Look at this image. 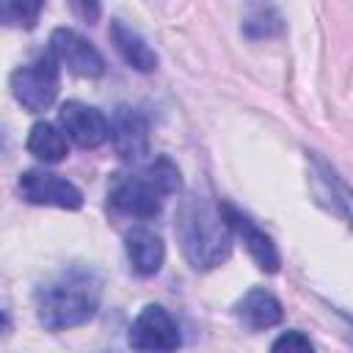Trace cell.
<instances>
[{"instance_id": "cell-1", "label": "cell", "mask_w": 353, "mask_h": 353, "mask_svg": "<svg viewBox=\"0 0 353 353\" xmlns=\"http://www.w3.org/2000/svg\"><path fill=\"white\" fill-rule=\"evenodd\" d=\"M102 279L91 268H66L36 290V317L47 331H66L94 320Z\"/></svg>"}, {"instance_id": "cell-2", "label": "cell", "mask_w": 353, "mask_h": 353, "mask_svg": "<svg viewBox=\"0 0 353 353\" xmlns=\"http://www.w3.org/2000/svg\"><path fill=\"white\" fill-rule=\"evenodd\" d=\"M174 232L179 240V248L190 268L210 270L229 259L232 251V232L215 204H210L201 196L182 199L174 221Z\"/></svg>"}, {"instance_id": "cell-3", "label": "cell", "mask_w": 353, "mask_h": 353, "mask_svg": "<svg viewBox=\"0 0 353 353\" xmlns=\"http://www.w3.org/2000/svg\"><path fill=\"white\" fill-rule=\"evenodd\" d=\"M182 176L171 157L160 154L143 163L138 171L116 174L108 188V201L116 212L132 218H152L163 210V201L179 193Z\"/></svg>"}, {"instance_id": "cell-4", "label": "cell", "mask_w": 353, "mask_h": 353, "mask_svg": "<svg viewBox=\"0 0 353 353\" xmlns=\"http://www.w3.org/2000/svg\"><path fill=\"white\" fill-rule=\"evenodd\" d=\"M58 88H61V66L50 52H41L36 61L11 72V94L30 113L47 110L55 102Z\"/></svg>"}, {"instance_id": "cell-5", "label": "cell", "mask_w": 353, "mask_h": 353, "mask_svg": "<svg viewBox=\"0 0 353 353\" xmlns=\"http://www.w3.org/2000/svg\"><path fill=\"white\" fill-rule=\"evenodd\" d=\"M127 342L135 353H176L182 334L176 320L160 303H146L130 325Z\"/></svg>"}, {"instance_id": "cell-6", "label": "cell", "mask_w": 353, "mask_h": 353, "mask_svg": "<svg viewBox=\"0 0 353 353\" xmlns=\"http://www.w3.org/2000/svg\"><path fill=\"white\" fill-rule=\"evenodd\" d=\"M17 188L25 201L39 207H61V210H80L83 193L77 185L63 179L61 174L44 171V168H28L19 174Z\"/></svg>"}, {"instance_id": "cell-7", "label": "cell", "mask_w": 353, "mask_h": 353, "mask_svg": "<svg viewBox=\"0 0 353 353\" xmlns=\"http://www.w3.org/2000/svg\"><path fill=\"white\" fill-rule=\"evenodd\" d=\"M47 52L58 61V66H66L77 77H99V74H105L102 52L72 28H55L52 36H50V50Z\"/></svg>"}, {"instance_id": "cell-8", "label": "cell", "mask_w": 353, "mask_h": 353, "mask_svg": "<svg viewBox=\"0 0 353 353\" xmlns=\"http://www.w3.org/2000/svg\"><path fill=\"white\" fill-rule=\"evenodd\" d=\"M218 210H221V215H223L229 232L243 240V245L248 248V254H251V259L256 262V268L265 270V273H276L279 265H281V256H279V251H276L270 234H265V229H259L243 210H237V207L229 204V201H221Z\"/></svg>"}, {"instance_id": "cell-9", "label": "cell", "mask_w": 353, "mask_h": 353, "mask_svg": "<svg viewBox=\"0 0 353 353\" xmlns=\"http://www.w3.org/2000/svg\"><path fill=\"white\" fill-rule=\"evenodd\" d=\"M58 124H61V132L66 138H72L80 149H97L110 138L108 119L97 108L77 102V99H69L61 105Z\"/></svg>"}, {"instance_id": "cell-10", "label": "cell", "mask_w": 353, "mask_h": 353, "mask_svg": "<svg viewBox=\"0 0 353 353\" xmlns=\"http://www.w3.org/2000/svg\"><path fill=\"white\" fill-rule=\"evenodd\" d=\"M110 127V143L121 160H143L149 154V121L141 110L130 105H119L113 113Z\"/></svg>"}, {"instance_id": "cell-11", "label": "cell", "mask_w": 353, "mask_h": 353, "mask_svg": "<svg viewBox=\"0 0 353 353\" xmlns=\"http://www.w3.org/2000/svg\"><path fill=\"white\" fill-rule=\"evenodd\" d=\"M234 317L248 331H265V328H273L284 320V309H281V301L273 292H268L262 287H254L234 303Z\"/></svg>"}, {"instance_id": "cell-12", "label": "cell", "mask_w": 353, "mask_h": 353, "mask_svg": "<svg viewBox=\"0 0 353 353\" xmlns=\"http://www.w3.org/2000/svg\"><path fill=\"white\" fill-rule=\"evenodd\" d=\"M124 251H127V259L138 276H154L165 259V245H163L160 234H154L146 226H135L127 232Z\"/></svg>"}, {"instance_id": "cell-13", "label": "cell", "mask_w": 353, "mask_h": 353, "mask_svg": "<svg viewBox=\"0 0 353 353\" xmlns=\"http://www.w3.org/2000/svg\"><path fill=\"white\" fill-rule=\"evenodd\" d=\"M108 33H110V41H113L116 52L124 58L127 66H132V69H138V72H154V69H157V55H154V50H152V47L143 41V36H141L138 30H132L127 22L113 19Z\"/></svg>"}, {"instance_id": "cell-14", "label": "cell", "mask_w": 353, "mask_h": 353, "mask_svg": "<svg viewBox=\"0 0 353 353\" xmlns=\"http://www.w3.org/2000/svg\"><path fill=\"white\" fill-rule=\"evenodd\" d=\"M28 152L41 163H61L69 154V141L61 132V127L50 121H36L28 135Z\"/></svg>"}, {"instance_id": "cell-15", "label": "cell", "mask_w": 353, "mask_h": 353, "mask_svg": "<svg viewBox=\"0 0 353 353\" xmlns=\"http://www.w3.org/2000/svg\"><path fill=\"white\" fill-rule=\"evenodd\" d=\"M41 11H44L41 0H0V25L30 30L36 28Z\"/></svg>"}, {"instance_id": "cell-16", "label": "cell", "mask_w": 353, "mask_h": 353, "mask_svg": "<svg viewBox=\"0 0 353 353\" xmlns=\"http://www.w3.org/2000/svg\"><path fill=\"white\" fill-rule=\"evenodd\" d=\"M284 30V19L273 6H254L243 19V33L251 39H268Z\"/></svg>"}, {"instance_id": "cell-17", "label": "cell", "mask_w": 353, "mask_h": 353, "mask_svg": "<svg viewBox=\"0 0 353 353\" xmlns=\"http://www.w3.org/2000/svg\"><path fill=\"white\" fill-rule=\"evenodd\" d=\"M270 353H314V345L301 331H284L273 345Z\"/></svg>"}, {"instance_id": "cell-18", "label": "cell", "mask_w": 353, "mask_h": 353, "mask_svg": "<svg viewBox=\"0 0 353 353\" xmlns=\"http://www.w3.org/2000/svg\"><path fill=\"white\" fill-rule=\"evenodd\" d=\"M72 8H74L77 14H83L85 19H91V22H94V19L99 17V6H97V3H94V6H80V3H74Z\"/></svg>"}, {"instance_id": "cell-19", "label": "cell", "mask_w": 353, "mask_h": 353, "mask_svg": "<svg viewBox=\"0 0 353 353\" xmlns=\"http://www.w3.org/2000/svg\"><path fill=\"white\" fill-rule=\"evenodd\" d=\"M11 331V320H8V314L0 309V334H8Z\"/></svg>"}]
</instances>
